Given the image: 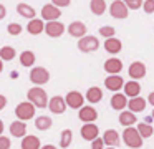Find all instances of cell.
<instances>
[{"label":"cell","instance_id":"obj_21","mask_svg":"<svg viewBox=\"0 0 154 149\" xmlns=\"http://www.w3.org/2000/svg\"><path fill=\"white\" fill-rule=\"evenodd\" d=\"M17 12L20 13L23 18H30V20H33L35 15H37V12H35L33 7L27 5V3H18V5H17Z\"/></svg>","mask_w":154,"mask_h":149},{"label":"cell","instance_id":"obj_23","mask_svg":"<svg viewBox=\"0 0 154 149\" xmlns=\"http://www.w3.org/2000/svg\"><path fill=\"white\" fill-rule=\"evenodd\" d=\"M121 46H123L121 42L118 38H114V36L113 38H106V42H104V50H106L108 53H113V55L121 51Z\"/></svg>","mask_w":154,"mask_h":149},{"label":"cell","instance_id":"obj_1","mask_svg":"<svg viewBox=\"0 0 154 149\" xmlns=\"http://www.w3.org/2000/svg\"><path fill=\"white\" fill-rule=\"evenodd\" d=\"M27 98L35 108H45V106L48 104V96H47V93H45V89L40 88V86H35V88L28 89Z\"/></svg>","mask_w":154,"mask_h":149},{"label":"cell","instance_id":"obj_38","mask_svg":"<svg viewBox=\"0 0 154 149\" xmlns=\"http://www.w3.org/2000/svg\"><path fill=\"white\" fill-rule=\"evenodd\" d=\"M91 149H104L103 138H96L94 141H91Z\"/></svg>","mask_w":154,"mask_h":149},{"label":"cell","instance_id":"obj_34","mask_svg":"<svg viewBox=\"0 0 154 149\" xmlns=\"http://www.w3.org/2000/svg\"><path fill=\"white\" fill-rule=\"evenodd\" d=\"M100 35L104 38H113L114 36V28L113 26H101L100 28Z\"/></svg>","mask_w":154,"mask_h":149},{"label":"cell","instance_id":"obj_10","mask_svg":"<svg viewBox=\"0 0 154 149\" xmlns=\"http://www.w3.org/2000/svg\"><path fill=\"white\" fill-rule=\"evenodd\" d=\"M48 108H50V111L55 113V114H63L65 109H66V101H65V98H61V96H53V98L50 99V103H48Z\"/></svg>","mask_w":154,"mask_h":149},{"label":"cell","instance_id":"obj_44","mask_svg":"<svg viewBox=\"0 0 154 149\" xmlns=\"http://www.w3.org/2000/svg\"><path fill=\"white\" fill-rule=\"evenodd\" d=\"M42 149H57V147H55V146H51V144H47V146H43Z\"/></svg>","mask_w":154,"mask_h":149},{"label":"cell","instance_id":"obj_17","mask_svg":"<svg viewBox=\"0 0 154 149\" xmlns=\"http://www.w3.org/2000/svg\"><path fill=\"white\" fill-rule=\"evenodd\" d=\"M103 141H104V144H108L109 147H116L121 139H119V134H118L114 129H108L103 134Z\"/></svg>","mask_w":154,"mask_h":149},{"label":"cell","instance_id":"obj_43","mask_svg":"<svg viewBox=\"0 0 154 149\" xmlns=\"http://www.w3.org/2000/svg\"><path fill=\"white\" fill-rule=\"evenodd\" d=\"M147 101H149L151 104L154 106V91H152V93H149V96H147Z\"/></svg>","mask_w":154,"mask_h":149},{"label":"cell","instance_id":"obj_2","mask_svg":"<svg viewBox=\"0 0 154 149\" xmlns=\"http://www.w3.org/2000/svg\"><path fill=\"white\" fill-rule=\"evenodd\" d=\"M123 141L126 146H129V147L133 149H137L143 146V136L139 134V131H137L136 128H126L123 132Z\"/></svg>","mask_w":154,"mask_h":149},{"label":"cell","instance_id":"obj_15","mask_svg":"<svg viewBox=\"0 0 154 149\" xmlns=\"http://www.w3.org/2000/svg\"><path fill=\"white\" fill-rule=\"evenodd\" d=\"M121 70H123V63L119 58H108L104 61V71L109 75H118Z\"/></svg>","mask_w":154,"mask_h":149},{"label":"cell","instance_id":"obj_48","mask_svg":"<svg viewBox=\"0 0 154 149\" xmlns=\"http://www.w3.org/2000/svg\"><path fill=\"white\" fill-rule=\"evenodd\" d=\"M108 149H114V147H108Z\"/></svg>","mask_w":154,"mask_h":149},{"label":"cell","instance_id":"obj_19","mask_svg":"<svg viewBox=\"0 0 154 149\" xmlns=\"http://www.w3.org/2000/svg\"><path fill=\"white\" fill-rule=\"evenodd\" d=\"M141 93V85L137 81H128L124 83V95L129 98H136Z\"/></svg>","mask_w":154,"mask_h":149},{"label":"cell","instance_id":"obj_39","mask_svg":"<svg viewBox=\"0 0 154 149\" xmlns=\"http://www.w3.org/2000/svg\"><path fill=\"white\" fill-rule=\"evenodd\" d=\"M12 142L7 136H0V149H10Z\"/></svg>","mask_w":154,"mask_h":149},{"label":"cell","instance_id":"obj_47","mask_svg":"<svg viewBox=\"0 0 154 149\" xmlns=\"http://www.w3.org/2000/svg\"><path fill=\"white\" fill-rule=\"evenodd\" d=\"M151 116H152V119H154V111H152V114H151Z\"/></svg>","mask_w":154,"mask_h":149},{"label":"cell","instance_id":"obj_42","mask_svg":"<svg viewBox=\"0 0 154 149\" xmlns=\"http://www.w3.org/2000/svg\"><path fill=\"white\" fill-rule=\"evenodd\" d=\"M5 104H7V98L4 95H0V109H4Z\"/></svg>","mask_w":154,"mask_h":149},{"label":"cell","instance_id":"obj_8","mask_svg":"<svg viewBox=\"0 0 154 149\" xmlns=\"http://www.w3.org/2000/svg\"><path fill=\"white\" fill-rule=\"evenodd\" d=\"M65 32V25L58 20H53V22H47L45 25V33L51 38H57V36H61V33Z\"/></svg>","mask_w":154,"mask_h":149},{"label":"cell","instance_id":"obj_12","mask_svg":"<svg viewBox=\"0 0 154 149\" xmlns=\"http://www.w3.org/2000/svg\"><path fill=\"white\" fill-rule=\"evenodd\" d=\"M98 132H100V129H98L96 124L86 123V124H83V128H81V138L86 139V141H94V139L98 138Z\"/></svg>","mask_w":154,"mask_h":149},{"label":"cell","instance_id":"obj_30","mask_svg":"<svg viewBox=\"0 0 154 149\" xmlns=\"http://www.w3.org/2000/svg\"><path fill=\"white\" fill-rule=\"evenodd\" d=\"M35 128L40 129V131H47V129L51 128V119L48 116H38L35 119Z\"/></svg>","mask_w":154,"mask_h":149},{"label":"cell","instance_id":"obj_29","mask_svg":"<svg viewBox=\"0 0 154 149\" xmlns=\"http://www.w3.org/2000/svg\"><path fill=\"white\" fill-rule=\"evenodd\" d=\"M90 8L94 15H103L104 10H106V3H104V0H91Z\"/></svg>","mask_w":154,"mask_h":149},{"label":"cell","instance_id":"obj_9","mask_svg":"<svg viewBox=\"0 0 154 149\" xmlns=\"http://www.w3.org/2000/svg\"><path fill=\"white\" fill-rule=\"evenodd\" d=\"M60 15H61V10L58 7H55L53 3L51 5H43V8H42V18H45L47 22H53V20L60 18Z\"/></svg>","mask_w":154,"mask_h":149},{"label":"cell","instance_id":"obj_14","mask_svg":"<svg viewBox=\"0 0 154 149\" xmlns=\"http://www.w3.org/2000/svg\"><path fill=\"white\" fill-rule=\"evenodd\" d=\"M129 76L133 79H141V78H144V75H146V65L144 63H141V61H134V63H131V66H129Z\"/></svg>","mask_w":154,"mask_h":149},{"label":"cell","instance_id":"obj_41","mask_svg":"<svg viewBox=\"0 0 154 149\" xmlns=\"http://www.w3.org/2000/svg\"><path fill=\"white\" fill-rule=\"evenodd\" d=\"M5 15H7V8H5V5H2V3H0V20L5 18Z\"/></svg>","mask_w":154,"mask_h":149},{"label":"cell","instance_id":"obj_4","mask_svg":"<svg viewBox=\"0 0 154 149\" xmlns=\"http://www.w3.org/2000/svg\"><path fill=\"white\" fill-rule=\"evenodd\" d=\"M98 46H100V40L93 35H86L83 38H80V42H78V48L83 53H91L94 50H98Z\"/></svg>","mask_w":154,"mask_h":149},{"label":"cell","instance_id":"obj_16","mask_svg":"<svg viewBox=\"0 0 154 149\" xmlns=\"http://www.w3.org/2000/svg\"><path fill=\"white\" fill-rule=\"evenodd\" d=\"M78 116H80V119L83 123H93L94 119L98 118V113L94 108H91V106H83V108L80 109V113H78Z\"/></svg>","mask_w":154,"mask_h":149},{"label":"cell","instance_id":"obj_26","mask_svg":"<svg viewBox=\"0 0 154 149\" xmlns=\"http://www.w3.org/2000/svg\"><path fill=\"white\" fill-rule=\"evenodd\" d=\"M101 98H103V91L98 86H91L86 91V99L90 103H98V101H101Z\"/></svg>","mask_w":154,"mask_h":149},{"label":"cell","instance_id":"obj_6","mask_svg":"<svg viewBox=\"0 0 154 149\" xmlns=\"http://www.w3.org/2000/svg\"><path fill=\"white\" fill-rule=\"evenodd\" d=\"M128 7L123 0H114L109 7V12H111V17L113 18H126L128 17Z\"/></svg>","mask_w":154,"mask_h":149},{"label":"cell","instance_id":"obj_3","mask_svg":"<svg viewBox=\"0 0 154 149\" xmlns=\"http://www.w3.org/2000/svg\"><path fill=\"white\" fill-rule=\"evenodd\" d=\"M15 114L20 121H27V119H32L35 116V106L32 104L30 101L20 103V104L15 108Z\"/></svg>","mask_w":154,"mask_h":149},{"label":"cell","instance_id":"obj_25","mask_svg":"<svg viewBox=\"0 0 154 149\" xmlns=\"http://www.w3.org/2000/svg\"><path fill=\"white\" fill-rule=\"evenodd\" d=\"M128 104V99H126V95H121V93H116V95L111 98V106H113L114 109H118V111H121V109H124Z\"/></svg>","mask_w":154,"mask_h":149},{"label":"cell","instance_id":"obj_37","mask_svg":"<svg viewBox=\"0 0 154 149\" xmlns=\"http://www.w3.org/2000/svg\"><path fill=\"white\" fill-rule=\"evenodd\" d=\"M143 8H144L146 13H152L154 12V0H144Z\"/></svg>","mask_w":154,"mask_h":149},{"label":"cell","instance_id":"obj_5","mask_svg":"<svg viewBox=\"0 0 154 149\" xmlns=\"http://www.w3.org/2000/svg\"><path fill=\"white\" fill-rule=\"evenodd\" d=\"M50 79V73L43 68V66H35L30 71V81L33 85H45Z\"/></svg>","mask_w":154,"mask_h":149},{"label":"cell","instance_id":"obj_18","mask_svg":"<svg viewBox=\"0 0 154 149\" xmlns=\"http://www.w3.org/2000/svg\"><path fill=\"white\" fill-rule=\"evenodd\" d=\"M25 132H27V124L23 121H14L10 124V134L15 138H25Z\"/></svg>","mask_w":154,"mask_h":149},{"label":"cell","instance_id":"obj_27","mask_svg":"<svg viewBox=\"0 0 154 149\" xmlns=\"http://www.w3.org/2000/svg\"><path fill=\"white\" fill-rule=\"evenodd\" d=\"M119 123L123 126H126V128H129L131 124H134V123H136V114H134L133 111H121Z\"/></svg>","mask_w":154,"mask_h":149},{"label":"cell","instance_id":"obj_36","mask_svg":"<svg viewBox=\"0 0 154 149\" xmlns=\"http://www.w3.org/2000/svg\"><path fill=\"white\" fill-rule=\"evenodd\" d=\"M124 3H126V7L128 8H131V10H136V8H139L141 5H143V0H123Z\"/></svg>","mask_w":154,"mask_h":149},{"label":"cell","instance_id":"obj_45","mask_svg":"<svg viewBox=\"0 0 154 149\" xmlns=\"http://www.w3.org/2000/svg\"><path fill=\"white\" fill-rule=\"evenodd\" d=\"M2 132H4V123H2V119H0V136H2Z\"/></svg>","mask_w":154,"mask_h":149},{"label":"cell","instance_id":"obj_13","mask_svg":"<svg viewBox=\"0 0 154 149\" xmlns=\"http://www.w3.org/2000/svg\"><path fill=\"white\" fill-rule=\"evenodd\" d=\"M68 33L75 38H83L86 36V25L83 22H73L68 25Z\"/></svg>","mask_w":154,"mask_h":149},{"label":"cell","instance_id":"obj_7","mask_svg":"<svg viewBox=\"0 0 154 149\" xmlns=\"http://www.w3.org/2000/svg\"><path fill=\"white\" fill-rule=\"evenodd\" d=\"M85 99L86 98H83V95H81L80 91H70L66 95V98H65V101H66V106H70V108H73V109H78V108H83V103H85Z\"/></svg>","mask_w":154,"mask_h":149},{"label":"cell","instance_id":"obj_11","mask_svg":"<svg viewBox=\"0 0 154 149\" xmlns=\"http://www.w3.org/2000/svg\"><path fill=\"white\" fill-rule=\"evenodd\" d=\"M104 85H106V88L111 89V91H119L121 88H124V79L121 78L119 75H109L104 79Z\"/></svg>","mask_w":154,"mask_h":149},{"label":"cell","instance_id":"obj_32","mask_svg":"<svg viewBox=\"0 0 154 149\" xmlns=\"http://www.w3.org/2000/svg\"><path fill=\"white\" fill-rule=\"evenodd\" d=\"M137 131H139V134L143 136V138H149V136H152L154 132V128L151 124H147V123H141V124H137Z\"/></svg>","mask_w":154,"mask_h":149},{"label":"cell","instance_id":"obj_28","mask_svg":"<svg viewBox=\"0 0 154 149\" xmlns=\"http://www.w3.org/2000/svg\"><path fill=\"white\" fill-rule=\"evenodd\" d=\"M20 63H22V66H27V68L33 66V63H35V53L30 51V50H27V51H22V55H20Z\"/></svg>","mask_w":154,"mask_h":149},{"label":"cell","instance_id":"obj_46","mask_svg":"<svg viewBox=\"0 0 154 149\" xmlns=\"http://www.w3.org/2000/svg\"><path fill=\"white\" fill-rule=\"evenodd\" d=\"M2 70H4V63H2V60H0V73H2Z\"/></svg>","mask_w":154,"mask_h":149},{"label":"cell","instance_id":"obj_24","mask_svg":"<svg viewBox=\"0 0 154 149\" xmlns=\"http://www.w3.org/2000/svg\"><path fill=\"white\" fill-rule=\"evenodd\" d=\"M22 149H40V139L37 136H25L22 139Z\"/></svg>","mask_w":154,"mask_h":149},{"label":"cell","instance_id":"obj_35","mask_svg":"<svg viewBox=\"0 0 154 149\" xmlns=\"http://www.w3.org/2000/svg\"><path fill=\"white\" fill-rule=\"evenodd\" d=\"M7 32L10 33V35H18V33L22 32V25H18V23H8L7 26Z\"/></svg>","mask_w":154,"mask_h":149},{"label":"cell","instance_id":"obj_40","mask_svg":"<svg viewBox=\"0 0 154 149\" xmlns=\"http://www.w3.org/2000/svg\"><path fill=\"white\" fill-rule=\"evenodd\" d=\"M70 2L71 0H51V3H53L55 7H58V8H60V7H68Z\"/></svg>","mask_w":154,"mask_h":149},{"label":"cell","instance_id":"obj_31","mask_svg":"<svg viewBox=\"0 0 154 149\" xmlns=\"http://www.w3.org/2000/svg\"><path fill=\"white\" fill-rule=\"evenodd\" d=\"M15 58V48L12 46H4L0 48V60H5V61H10Z\"/></svg>","mask_w":154,"mask_h":149},{"label":"cell","instance_id":"obj_33","mask_svg":"<svg viewBox=\"0 0 154 149\" xmlns=\"http://www.w3.org/2000/svg\"><path fill=\"white\" fill-rule=\"evenodd\" d=\"M71 136H73V132H71L70 129H65V131H61V138H60V146H61V149H66L68 146H70Z\"/></svg>","mask_w":154,"mask_h":149},{"label":"cell","instance_id":"obj_22","mask_svg":"<svg viewBox=\"0 0 154 149\" xmlns=\"http://www.w3.org/2000/svg\"><path fill=\"white\" fill-rule=\"evenodd\" d=\"M146 99L144 98H139V96H136V98H131L129 103H128V106H129V111L133 113H139L143 111L144 108H146Z\"/></svg>","mask_w":154,"mask_h":149},{"label":"cell","instance_id":"obj_20","mask_svg":"<svg viewBox=\"0 0 154 149\" xmlns=\"http://www.w3.org/2000/svg\"><path fill=\"white\" fill-rule=\"evenodd\" d=\"M27 30H28V33H32V35H38V33L45 32L43 20H40V18L30 20V22H28V25H27Z\"/></svg>","mask_w":154,"mask_h":149}]
</instances>
